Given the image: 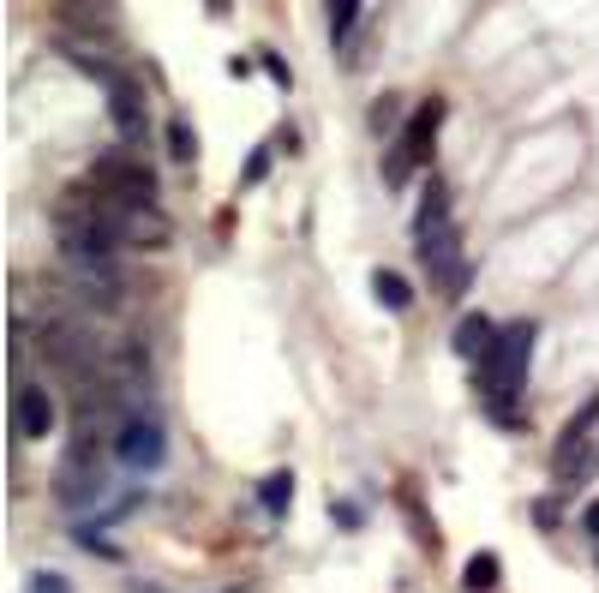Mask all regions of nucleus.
Instances as JSON below:
<instances>
[{"label":"nucleus","mask_w":599,"mask_h":593,"mask_svg":"<svg viewBox=\"0 0 599 593\" xmlns=\"http://www.w3.org/2000/svg\"><path fill=\"white\" fill-rule=\"evenodd\" d=\"M534 336H540V330L522 318V324L498 330L492 354L480 360V402H486L498 420H516V396H522V378H528V354H534Z\"/></svg>","instance_id":"obj_1"},{"label":"nucleus","mask_w":599,"mask_h":593,"mask_svg":"<svg viewBox=\"0 0 599 593\" xmlns=\"http://www.w3.org/2000/svg\"><path fill=\"white\" fill-rule=\"evenodd\" d=\"M162 456H168V432H162L156 408H138V414H126V420L114 426V462H120V468L150 474V468H162Z\"/></svg>","instance_id":"obj_2"},{"label":"nucleus","mask_w":599,"mask_h":593,"mask_svg":"<svg viewBox=\"0 0 599 593\" xmlns=\"http://www.w3.org/2000/svg\"><path fill=\"white\" fill-rule=\"evenodd\" d=\"M420 264L432 276V288L444 300H456L468 288V258H462V234L456 228H438V234H420Z\"/></svg>","instance_id":"obj_3"},{"label":"nucleus","mask_w":599,"mask_h":593,"mask_svg":"<svg viewBox=\"0 0 599 593\" xmlns=\"http://www.w3.org/2000/svg\"><path fill=\"white\" fill-rule=\"evenodd\" d=\"M438 126H444V102L432 96V102H420V108H414V120H408L402 144L384 156V174H390V180H408V168L432 156V144H438Z\"/></svg>","instance_id":"obj_4"},{"label":"nucleus","mask_w":599,"mask_h":593,"mask_svg":"<svg viewBox=\"0 0 599 593\" xmlns=\"http://www.w3.org/2000/svg\"><path fill=\"white\" fill-rule=\"evenodd\" d=\"M96 186L102 192H120V198H138V204H156V168L150 162H138V156H126V150H108V156H96Z\"/></svg>","instance_id":"obj_5"},{"label":"nucleus","mask_w":599,"mask_h":593,"mask_svg":"<svg viewBox=\"0 0 599 593\" xmlns=\"http://www.w3.org/2000/svg\"><path fill=\"white\" fill-rule=\"evenodd\" d=\"M12 426H18V438H48L54 432V396H48V384H30V378L12 384Z\"/></svg>","instance_id":"obj_6"},{"label":"nucleus","mask_w":599,"mask_h":593,"mask_svg":"<svg viewBox=\"0 0 599 593\" xmlns=\"http://www.w3.org/2000/svg\"><path fill=\"white\" fill-rule=\"evenodd\" d=\"M492 342H498V324H492L486 312H468V318L456 324V354H468V360H486V354H492Z\"/></svg>","instance_id":"obj_7"},{"label":"nucleus","mask_w":599,"mask_h":593,"mask_svg":"<svg viewBox=\"0 0 599 593\" xmlns=\"http://www.w3.org/2000/svg\"><path fill=\"white\" fill-rule=\"evenodd\" d=\"M438 228H450V186H444V180L426 186L420 216H414V234H438Z\"/></svg>","instance_id":"obj_8"},{"label":"nucleus","mask_w":599,"mask_h":593,"mask_svg":"<svg viewBox=\"0 0 599 593\" xmlns=\"http://www.w3.org/2000/svg\"><path fill=\"white\" fill-rule=\"evenodd\" d=\"M354 24H360V0H330V42H336V54L348 48Z\"/></svg>","instance_id":"obj_9"},{"label":"nucleus","mask_w":599,"mask_h":593,"mask_svg":"<svg viewBox=\"0 0 599 593\" xmlns=\"http://www.w3.org/2000/svg\"><path fill=\"white\" fill-rule=\"evenodd\" d=\"M372 294H378V306H390V312L408 306V282H402L396 270H372Z\"/></svg>","instance_id":"obj_10"},{"label":"nucleus","mask_w":599,"mask_h":593,"mask_svg":"<svg viewBox=\"0 0 599 593\" xmlns=\"http://www.w3.org/2000/svg\"><path fill=\"white\" fill-rule=\"evenodd\" d=\"M462 588H468V593H492V588H498V558H492V552L468 558V576H462Z\"/></svg>","instance_id":"obj_11"},{"label":"nucleus","mask_w":599,"mask_h":593,"mask_svg":"<svg viewBox=\"0 0 599 593\" xmlns=\"http://www.w3.org/2000/svg\"><path fill=\"white\" fill-rule=\"evenodd\" d=\"M258 498H264V510H270V516H282V510H288V498H294V474H270V480L258 486Z\"/></svg>","instance_id":"obj_12"},{"label":"nucleus","mask_w":599,"mask_h":593,"mask_svg":"<svg viewBox=\"0 0 599 593\" xmlns=\"http://www.w3.org/2000/svg\"><path fill=\"white\" fill-rule=\"evenodd\" d=\"M162 138H168V156H174V162H192V156H198L192 126H186V120H168V132H162Z\"/></svg>","instance_id":"obj_13"},{"label":"nucleus","mask_w":599,"mask_h":593,"mask_svg":"<svg viewBox=\"0 0 599 593\" xmlns=\"http://www.w3.org/2000/svg\"><path fill=\"white\" fill-rule=\"evenodd\" d=\"M24 593H72V582H66V576H54V570H36V576L24 582Z\"/></svg>","instance_id":"obj_14"},{"label":"nucleus","mask_w":599,"mask_h":593,"mask_svg":"<svg viewBox=\"0 0 599 593\" xmlns=\"http://www.w3.org/2000/svg\"><path fill=\"white\" fill-rule=\"evenodd\" d=\"M582 534H588V540H599V498L582 510Z\"/></svg>","instance_id":"obj_15"}]
</instances>
